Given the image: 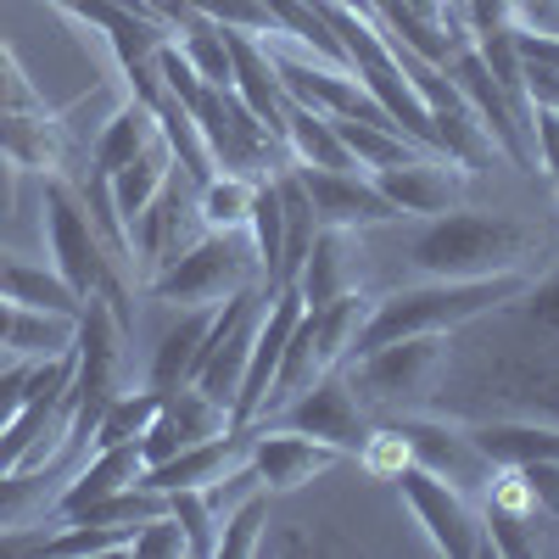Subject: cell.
<instances>
[{
    "label": "cell",
    "instance_id": "6da1fadb",
    "mask_svg": "<svg viewBox=\"0 0 559 559\" xmlns=\"http://www.w3.org/2000/svg\"><path fill=\"white\" fill-rule=\"evenodd\" d=\"M532 280L521 269L509 274H481V280H419V286L386 292L369 302V319L358 331V353L397 342V336H453L459 324H476L509 297H521Z\"/></svg>",
    "mask_w": 559,
    "mask_h": 559
},
{
    "label": "cell",
    "instance_id": "7a4b0ae2",
    "mask_svg": "<svg viewBox=\"0 0 559 559\" xmlns=\"http://www.w3.org/2000/svg\"><path fill=\"white\" fill-rule=\"evenodd\" d=\"M532 247H537V229L521 218L481 213V207H448L408 241V263L426 280H481V274L521 269Z\"/></svg>",
    "mask_w": 559,
    "mask_h": 559
},
{
    "label": "cell",
    "instance_id": "3957f363",
    "mask_svg": "<svg viewBox=\"0 0 559 559\" xmlns=\"http://www.w3.org/2000/svg\"><path fill=\"white\" fill-rule=\"evenodd\" d=\"M45 236H51V269L90 302L107 297L123 331H134V308H129V286H123V258L107 247V236L90 218L79 185H68V174L45 179Z\"/></svg>",
    "mask_w": 559,
    "mask_h": 559
},
{
    "label": "cell",
    "instance_id": "277c9868",
    "mask_svg": "<svg viewBox=\"0 0 559 559\" xmlns=\"http://www.w3.org/2000/svg\"><path fill=\"white\" fill-rule=\"evenodd\" d=\"M442 358H448V336H397V342H381L369 353H353L342 364V376L369 419L376 414L392 419V414H414L431 403Z\"/></svg>",
    "mask_w": 559,
    "mask_h": 559
},
{
    "label": "cell",
    "instance_id": "5b68a950",
    "mask_svg": "<svg viewBox=\"0 0 559 559\" xmlns=\"http://www.w3.org/2000/svg\"><path fill=\"white\" fill-rule=\"evenodd\" d=\"M241 286H263V269H258L247 229H202L163 274L146 280V292L157 302H185V308H218Z\"/></svg>",
    "mask_w": 559,
    "mask_h": 559
},
{
    "label": "cell",
    "instance_id": "8992f818",
    "mask_svg": "<svg viewBox=\"0 0 559 559\" xmlns=\"http://www.w3.org/2000/svg\"><path fill=\"white\" fill-rule=\"evenodd\" d=\"M185 112L197 118L202 140H207V157L213 168L224 174H247V179H269L280 174L274 157L286 152L280 146V134H269V123H258V112L236 96V90H213L202 84L191 102H185Z\"/></svg>",
    "mask_w": 559,
    "mask_h": 559
},
{
    "label": "cell",
    "instance_id": "52a82bcc",
    "mask_svg": "<svg viewBox=\"0 0 559 559\" xmlns=\"http://www.w3.org/2000/svg\"><path fill=\"white\" fill-rule=\"evenodd\" d=\"M252 426H280V431H302L313 442H331L336 453H364V442L376 437V419L364 414V403L353 397L347 376L331 369V376H319L308 392H297L292 403H280L274 414L252 419Z\"/></svg>",
    "mask_w": 559,
    "mask_h": 559
},
{
    "label": "cell",
    "instance_id": "ba28073f",
    "mask_svg": "<svg viewBox=\"0 0 559 559\" xmlns=\"http://www.w3.org/2000/svg\"><path fill=\"white\" fill-rule=\"evenodd\" d=\"M448 68V79L459 84V96H464V107L476 112V123L487 129V140H492V152H503L509 163H515L521 174H537V140H532V112H521L515 102L498 90V79L487 73V62L476 57V45L464 39L459 51L442 62Z\"/></svg>",
    "mask_w": 559,
    "mask_h": 559
},
{
    "label": "cell",
    "instance_id": "9c48e42d",
    "mask_svg": "<svg viewBox=\"0 0 559 559\" xmlns=\"http://www.w3.org/2000/svg\"><path fill=\"white\" fill-rule=\"evenodd\" d=\"M392 487H397L403 503L414 509V521L426 526V537H431L437 554H448V559H476V554H487L481 515L471 509V498H464L459 487H448L442 476H431L426 464H414V459L392 476Z\"/></svg>",
    "mask_w": 559,
    "mask_h": 559
},
{
    "label": "cell",
    "instance_id": "30bf717a",
    "mask_svg": "<svg viewBox=\"0 0 559 559\" xmlns=\"http://www.w3.org/2000/svg\"><path fill=\"white\" fill-rule=\"evenodd\" d=\"M386 426L403 437L414 464H426L431 476H442L459 492H487V481L498 476V464L476 448V437L464 431L459 419H442V414H392Z\"/></svg>",
    "mask_w": 559,
    "mask_h": 559
},
{
    "label": "cell",
    "instance_id": "8fae6325",
    "mask_svg": "<svg viewBox=\"0 0 559 559\" xmlns=\"http://www.w3.org/2000/svg\"><path fill=\"white\" fill-rule=\"evenodd\" d=\"M302 292L297 286H280L274 297H263V319H258V342H252V358H247V376H241V392H236V408H229V426L247 431L263 397H269V381H274V369H280V353H286L292 331H297V319H302Z\"/></svg>",
    "mask_w": 559,
    "mask_h": 559
},
{
    "label": "cell",
    "instance_id": "7c38bea8",
    "mask_svg": "<svg viewBox=\"0 0 559 559\" xmlns=\"http://www.w3.org/2000/svg\"><path fill=\"white\" fill-rule=\"evenodd\" d=\"M464 163L453 157H437V152H419L408 163H392V168H376L369 179L381 185V197L397 207V213H414V218H437L448 207H459V191H464Z\"/></svg>",
    "mask_w": 559,
    "mask_h": 559
},
{
    "label": "cell",
    "instance_id": "4fadbf2b",
    "mask_svg": "<svg viewBox=\"0 0 559 559\" xmlns=\"http://www.w3.org/2000/svg\"><path fill=\"white\" fill-rule=\"evenodd\" d=\"M302 191L319 213V224H336V229H376L392 224L397 207L381 197L376 179H364L358 168H297Z\"/></svg>",
    "mask_w": 559,
    "mask_h": 559
},
{
    "label": "cell",
    "instance_id": "5bb4252c",
    "mask_svg": "<svg viewBox=\"0 0 559 559\" xmlns=\"http://www.w3.org/2000/svg\"><path fill=\"white\" fill-rule=\"evenodd\" d=\"M247 464L269 492H297L313 476H324L336 464L331 442H313L302 431H280V426H247Z\"/></svg>",
    "mask_w": 559,
    "mask_h": 559
},
{
    "label": "cell",
    "instance_id": "9a60e30c",
    "mask_svg": "<svg viewBox=\"0 0 559 559\" xmlns=\"http://www.w3.org/2000/svg\"><path fill=\"white\" fill-rule=\"evenodd\" d=\"M218 431H236V426H229V408L213 403L197 381H185V386H174V392L163 397L157 419L146 426V437H140V453H146V464H163V459H174L179 448L207 442V437H218Z\"/></svg>",
    "mask_w": 559,
    "mask_h": 559
},
{
    "label": "cell",
    "instance_id": "2e32d148",
    "mask_svg": "<svg viewBox=\"0 0 559 559\" xmlns=\"http://www.w3.org/2000/svg\"><path fill=\"white\" fill-rule=\"evenodd\" d=\"M185 185H191V179H185L179 168L168 174V185H163V191L146 202V213H140L134 224H129V263H140V269H146V280L152 274H163L185 247H191V241H185V218H197V202H185Z\"/></svg>",
    "mask_w": 559,
    "mask_h": 559
},
{
    "label": "cell",
    "instance_id": "e0dca14e",
    "mask_svg": "<svg viewBox=\"0 0 559 559\" xmlns=\"http://www.w3.org/2000/svg\"><path fill=\"white\" fill-rule=\"evenodd\" d=\"M0 157L23 174H39L51 179L68 168V123L57 112H0Z\"/></svg>",
    "mask_w": 559,
    "mask_h": 559
},
{
    "label": "cell",
    "instance_id": "ac0fdd59",
    "mask_svg": "<svg viewBox=\"0 0 559 559\" xmlns=\"http://www.w3.org/2000/svg\"><path fill=\"white\" fill-rule=\"evenodd\" d=\"M236 459H247V431H218V437H207V442L179 448V453L163 459V464H146V471H140V481L168 498V492H185V487L218 481Z\"/></svg>",
    "mask_w": 559,
    "mask_h": 559
},
{
    "label": "cell",
    "instance_id": "d6986e66",
    "mask_svg": "<svg viewBox=\"0 0 559 559\" xmlns=\"http://www.w3.org/2000/svg\"><path fill=\"white\" fill-rule=\"evenodd\" d=\"M140 471H146V453H140V442H118V448H96L79 471H73V481L62 487V498H57V515L62 521H73L79 509H90L96 498H107V492H118V487H134L140 481Z\"/></svg>",
    "mask_w": 559,
    "mask_h": 559
},
{
    "label": "cell",
    "instance_id": "ffe728a7",
    "mask_svg": "<svg viewBox=\"0 0 559 559\" xmlns=\"http://www.w3.org/2000/svg\"><path fill=\"white\" fill-rule=\"evenodd\" d=\"M353 236H358V229L319 224V236H313V247H308V258H302V269H297V280H292V286L302 292V302H308V308H319V302H331V297H342V292H353V286H358V269H353Z\"/></svg>",
    "mask_w": 559,
    "mask_h": 559
},
{
    "label": "cell",
    "instance_id": "44dd1931",
    "mask_svg": "<svg viewBox=\"0 0 559 559\" xmlns=\"http://www.w3.org/2000/svg\"><path fill=\"white\" fill-rule=\"evenodd\" d=\"M476 437V448L498 464H559V426L548 419H476V426H464Z\"/></svg>",
    "mask_w": 559,
    "mask_h": 559
},
{
    "label": "cell",
    "instance_id": "7402d4cb",
    "mask_svg": "<svg viewBox=\"0 0 559 559\" xmlns=\"http://www.w3.org/2000/svg\"><path fill=\"white\" fill-rule=\"evenodd\" d=\"M157 134H163V129H157V112H152L146 102H134V96H129V102L102 123V134L90 140V168H96L102 179H112L123 163H134L140 152H146Z\"/></svg>",
    "mask_w": 559,
    "mask_h": 559
},
{
    "label": "cell",
    "instance_id": "603a6c76",
    "mask_svg": "<svg viewBox=\"0 0 559 559\" xmlns=\"http://www.w3.org/2000/svg\"><path fill=\"white\" fill-rule=\"evenodd\" d=\"M280 140H286V152L297 157V168H358L353 152L342 146V134H336V118L319 112V107L286 102V123H280Z\"/></svg>",
    "mask_w": 559,
    "mask_h": 559
},
{
    "label": "cell",
    "instance_id": "cb8c5ba5",
    "mask_svg": "<svg viewBox=\"0 0 559 559\" xmlns=\"http://www.w3.org/2000/svg\"><path fill=\"white\" fill-rule=\"evenodd\" d=\"M0 297L17 302V308H45V313H68L79 319L84 313V297L68 286L57 269H39V263H23V258H0Z\"/></svg>",
    "mask_w": 559,
    "mask_h": 559
},
{
    "label": "cell",
    "instance_id": "d4e9b609",
    "mask_svg": "<svg viewBox=\"0 0 559 559\" xmlns=\"http://www.w3.org/2000/svg\"><path fill=\"white\" fill-rule=\"evenodd\" d=\"M168 174H174V152H168V140L157 134L146 152H140L134 163H123L112 179H107V191H112V213H118V224H123V236H129V224L146 213V202L168 185Z\"/></svg>",
    "mask_w": 559,
    "mask_h": 559
},
{
    "label": "cell",
    "instance_id": "484cf974",
    "mask_svg": "<svg viewBox=\"0 0 559 559\" xmlns=\"http://www.w3.org/2000/svg\"><path fill=\"white\" fill-rule=\"evenodd\" d=\"M207 324H213V308H185L168 331H163V342H157V353H152V369H146V386L152 392H174V386H185L191 381V364H197V347H202V336H207Z\"/></svg>",
    "mask_w": 559,
    "mask_h": 559
},
{
    "label": "cell",
    "instance_id": "4316f807",
    "mask_svg": "<svg viewBox=\"0 0 559 559\" xmlns=\"http://www.w3.org/2000/svg\"><path fill=\"white\" fill-rule=\"evenodd\" d=\"M364 319H369V297H364L358 286L342 292V297H331V302H319V308H308L313 342H319V353H324V364H331V369H342V364L358 353Z\"/></svg>",
    "mask_w": 559,
    "mask_h": 559
},
{
    "label": "cell",
    "instance_id": "83f0119b",
    "mask_svg": "<svg viewBox=\"0 0 559 559\" xmlns=\"http://www.w3.org/2000/svg\"><path fill=\"white\" fill-rule=\"evenodd\" d=\"M509 331H521L526 342H537L543 353L559 358V274L548 280H532L521 297H509L503 308H492Z\"/></svg>",
    "mask_w": 559,
    "mask_h": 559
},
{
    "label": "cell",
    "instance_id": "f1b7e54d",
    "mask_svg": "<svg viewBox=\"0 0 559 559\" xmlns=\"http://www.w3.org/2000/svg\"><path fill=\"white\" fill-rule=\"evenodd\" d=\"M247 236H252V252H258V269H263V292H280V263H286V213H280L274 174L258 179V191H252Z\"/></svg>",
    "mask_w": 559,
    "mask_h": 559
},
{
    "label": "cell",
    "instance_id": "f546056e",
    "mask_svg": "<svg viewBox=\"0 0 559 559\" xmlns=\"http://www.w3.org/2000/svg\"><path fill=\"white\" fill-rule=\"evenodd\" d=\"M73 336H79V319L12 302V331H7V353L12 358H57V353L73 347Z\"/></svg>",
    "mask_w": 559,
    "mask_h": 559
},
{
    "label": "cell",
    "instance_id": "4dcf8cb0",
    "mask_svg": "<svg viewBox=\"0 0 559 559\" xmlns=\"http://www.w3.org/2000/svg\"><path fill=\"white\" fill-rule=\"evenodd\" d=\"M252 191H258V179L213 168V174L197 185V218H202V229H247V218H252Z\"/></svg>",
    "mask_w": 559,
    "mask_h": 559
},
{
    "label": "cell",
    "instance_id": "1f68e13d",
    "mask_svg": "<svg viewBox=\"0 0 559 559\" xmlns=\"http://www.w3.org/2000/svg\"><path fill=\"white\" fill-rule=\"evenodd\" d=\"M157 408H163V392H152V386L112 392L102 419H96V431H90V453H96V448H118V442H140L146 426L157 419Z\"/></svg>",
    "mask_w": 559,
    "mask_h": 559
},
{
    "label": "cell",
    "instance_id": "d6a6232c",
    "mask_svg": "<svg viewBox=\"0 0 559 559\" xmlns=\"http://www.w3.org/2000/svg\"><path fill=\"white\" fill-rule=\"evenodd\" d=\"M336 134H342V146L353 152V163L358 168H392V163H408V157H419V146L403 134V129H392V123H369V118H336Z\"/></svg>",
    "mask_w": 559,
    "mask_h": 559
},
{
    "label": "cell",
    "instance_id": "836d02e7",
    "mask_svg": "<svg viewBox=\"0 0 559 559\" xmlns=\"http://www.w3.org/2000/svg\"><path fill=\"white\" fill-rule=\"evenodd\" d=\"M269 487H258V492H247L236 509L224 515V526H218V554L224 559H247V554H258L263 548V526H269Z\"/></svg>",
    "mask_w": 559,
    "mask_h": 559
},
{
    "label": "cell",
    "instance_id": "e575fe53",
    "mask_svg": "<svg viewBox=\"0 0 559 559\" xmlns=\"http://www.w3.org/2000/svg\"><path fill=\"white\" fill-rule=\"evenodd\" d=\"M134 526H102V521H68V532L39 537L45 554H129Z\"/></svg>",
    "mask_w": 559,
    "mask_h": 559
},
{
    "label": "cell",
    "instance_id": "d590c367",
    "mask_svg": "<svg viewBox=\"0 0 559 559\" xmlns=\"http://www.w3.org/2000/svg\"><path fill=\"white\" fill-rule=\"evenodd\" d=\"M168 509H174V521L185 526V543H191V554L213 559V554H218V515H213L207 492H202V487L168 492Z\"/></svg>",
    "mask_w": 559,
    "mask_h": 559
},
{
    "label": "cell",
    "instance_id": "8d00e7d4",
    "mask_svg": "<svg viewBox=\"0 0 559 559\" xmlns=\"http://www.w3.org/2000/svg\"><path fill=\"white\" fill-rule=\"evenodd\" d=\"M185 7H191V12H202V17H213L218 28H236V34H280L274 28V17H269V7H263V0H185Z\"/></svg>",
    "mask_w": 559,
    "mask_h": 559
},
{
    "label": "cell",
    "instance_id": "74e56055",
    "mask_svg": "<svg viewBox=\"0 0 559 559\" xmlns=\"http://www.w3.org/2000/svg\"><path fill=\"white\" fill-rule=\"evenodd\" d=\"M129 554H134V559H179V554H191V543H185V526L174 521V509L152 515L146 526H134Z\"/></svg>",
    "mask_w": 559,
    "mask_h": 559
},
{
    "label": "cell",
    "instance_id": "f35d334b",
    "mask_svg": "<svg viewBox=\"0 0 559 559\" xmlns=\"http://www.w3.org/2000/svg\"><path fill=\"white\" fill-rule=\"evenodd\" d=\"M34 364H39V358H0V426H12L17 408L28 403Z\"/></svg>",
    "mask_w": 559,
    "mask_h": 559
},
{
    "label": "cell",
    "instance_id": "ab89813d",
    "mask_svg": "<svg viewBox=\"0 0 559 559\" xmlns=\"http://www.w3.org/2000/svg\"><path fill=\"white\" fill-rule=\"evenodd\" d=\"M34 107H45L39 90L28 84V73L17 68V57L0 45V112H34Z\"/></svg>",
    "mask_w": 559,
    "mask_h": 559
},
{
    "label": "cell",
    "instance_id": "60d3db41",
    "mask_svg": "<svg viewBox=\"0 0 559 559\" xmlns=\"http://www.w3.org/2000/svg\"><path fill=\"white\" fill-rule=\"evenodd\" d=\"M532 140H537V168L548 174L559 202V112H532Z\"/></svg>",
    "mask_w": 559,
    "mask_h": 559
},
{
    "label": "cell",
    "instance_id": "b9f144b4",
    "mask_svg": "<svg viewBox=\"0 0 559 559\" xmlns=\"http://www.w3.org/2000/svg\"><path fill=\"white\" fill-rule=\"evenodd\" d=\"M515 28V0H464V34Z\"/></svg>",
    "mask_w": 559,
    "mask_h": 559
},
{
    "label": "cell",
    "instance_id": "7bdbcfd3",
    "mask_svg": "<svg viewBox=\"0 0 559 559\" xmlns=\"http://www.w3.org/2000/svg\"><path fill=\"white\" fill-rule=\"evenodd\" d=\"M526 102H532V112H559V68L526 62Z\"/></svg>",
    "mask_w": 559,
    "mask_h": 559
},
{
    "label": "cell",
    "instance_id": "ee69618b",
    "mask_svg": "<svg viewBox=\"0 0 559 559\" xmlns=\"http://www.w3.org/2000/svg\"><path fill=\"white\" fill-rule=\"evenodd\" d=\"M515 17H526V28L559 34V0H515Z\"/></svg>",
    "mask_w": 559,
    "mask_h": 559
},
{
    "label": "cell",
    "instance_id": "f6af8a7d",
    "mask_svg": "<svg viewBox=\"0 0 559 559\" xmlns=\"http://www.w3.org/2000/svg\"><path fill=\"white\" fill-rule=\"evenodd\" d=\"M442 23L448 28H464V0H442Z\"/></svg>",
    "mask_w": 559,
    "mask_h": 559
},
{
    "label": "cell",
    "instance_id": "bcb514c9",
    "mask_svg": "<svg viewBox=\"0 0 559 559\" xmlns=\"http://www.w3.org/2000/svg\"><path fill=\"white\" fill-rule=\"evenodd\" d=\"M7 331H12V302L0 297V353H7Z\"/></svg>",
    "mask_w": 559,
    "mask_h": 559
},
{
    "label": "cell",
    "instance_id": "7dc6e473",
    "mask_svg": "<svg viewBox=\"0 0 559 559\" xmlns=\"http://www.w3.org/2000/svg\"><path fill=\"white\" fill-rule=\"evenodd\" d=\"M347 7H358V12H364V0H347Z\"/></svg>",
    "mask_w": 559,
    "mask_h": 559
},
{
    "label": "cell",
    "instance_id": "c3c4849f",
    "mask_svg": "<svg viewBox=\"0 0 559 559\" xmlns=\"http://www.w3.org/2000/svg\"><path fill=\"white\" fill-rule=\"evenodd\" d=\"M548 521H554V526H559V509H554V515H548Z\"/></svg>",
    "mask_w": 559,
    "mask_h": 559
},
{
    "label": "cell",
    "instance_id": "681fc988",
    "mask_svg": "<svg viewBox=\"0 0 559 559\" xmlns=\"http://www.w3.org/2000/svg\"><path fill=\"white\" fill-rule=\"evenodd\" d=\"M0 258H7V252H0Z\"/></svg>",
    "mask_w": 559,
    "mask_h": 559
}]
</instances>
